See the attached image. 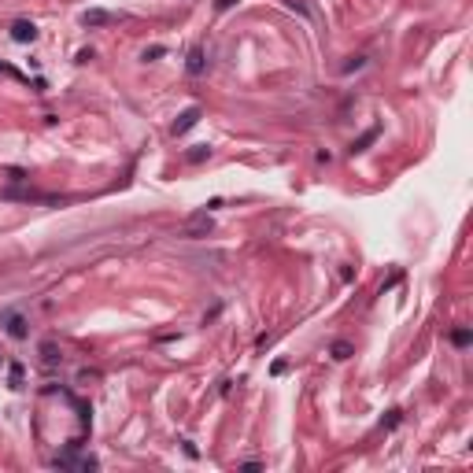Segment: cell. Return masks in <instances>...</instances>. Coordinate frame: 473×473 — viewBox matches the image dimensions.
<instances>
[{"mask_svg": "<svg viewBox=\"0 0 473 473\" xmlns=\"http://www.w3.org/2000/svg\"><path fill=\"white\" fill-rule=\"evenodd\" d=\"M211 229V218H207V211H200V215H193L185 222V229H181V236H203Z\"/></svg>", "mask_w": 473, "mask_h": 473, "instance_id": "1", "label": "cell"}, {"mask_svg": "<svg viewBox=\"0 0 473 473\" xmlns=\"http://www.w3.org/2000/svg\"><path fill=\"white\" fill-rule=\"evenodd\" d=\"M200 122V107H188V111L174 122V133H185V130H193V126Z\"/></svg>", "mask_w": 473, "mask_h": 473, "instance_id": "2", "label": "cell"}, {"mask_svg": "<svg viewBox=\"0 0 473 473\" xmlns=\"http://www.w3.org/2000/svg\"><path fill=\"white\" fill-rule=\"evenodd\" d=\"M11 37H15V41H34L37 30H34V22H15V26H11Z\"/></svg>", "mask_w": 473, "mask_h": 473, "instance_id": "3", "label": "cell"}, {"mask_svg": "<svg viewBox=\"0 0 473 473\" xmlns=\"http://www.w3.org/2000/svg\"><path fill=\"white\" fill-rule=\"evenodd\" d=\"M82 22L85 26H104V22H111V15H107V11H85Z\"/></svg>", "mask_w": 473, "mask_h": 473, "instance_id": "4", "label": "cell"}, {"mask_svg": "<svg viewBox=\"0 0 473 473\" xmlns=\"http://www.w3.org/2000/svg\"><path fill=\"white\" fill-rule=\"evenodd\" d=\"M8 333L11 337H26V322L19 318V314H8Z\"/></svg>", "mask_w": 473, "mask_h": 473, "instance_id": "5", "label": "cell"}, {"mask_svg": "<svg viewBox=\"0 0 473 473\" xmlns=\"http://www.w3.org/2000/svg\"><path fill=\"white\" fill-rule=\"evenodd\" d=\"M188 70H193V74L203 70V52H200V49H193V56H188Z\"/></svg>", "mask_w": 473, "mask_h": 473, "instance_id": "6", "label": "cell"}, {"mask_svg": "<svg viewBox=\"0 0 473 473\" xmlns=\"http://www.w3.org/2000/svg\"><path fill=\"white\" fill-rule=\"evenodd\" d=\"M207 155H211V148H207V145H196L193 152H188V163H200V159H207Z\"/></svg>", "mask_w": 473, "mask_h": 473, "instance_id": "7", "label": "cell"}, {"mask_svg": "<svg viewBox=\"0 0 473 473\" xmlns=\"http://www.w3.org/2000/svg\"><path fill=\"white\" fill-rule=\"evenodd\" d=\"M348 355H351L348 344H337V348H333V359H348Z\"/></svg>", "mask_w": 473, "mask_h": 473, "instance_id": "8", "label": "cell"}, {"mask_svg": "<svg viewBox=\"0 0 473 473\" xmlns=\"http://www.w3.org/2000/svg\"><path fill=\"white\" fill-rule=\"evenodd\" d=\"M41 355H44V362H56L59 355H56V348H52V344H44V348H41Z\"/></svg>", "mask_w": 473, "mask_h": 473, "instance_id": "9", "label": "cell"}, {"mask_svg": "<svg viewBox=\"0 0 473 473\" xmlns=\"http://www.w3.org/2000/svg\"><path fill=\"white\" fill-rule=\"evenodd\" d=\"M0 366H4V359H0Z\"/></svg>", "mask_w": 473, "mask_h": 473, "instance_id": "10", "label": "cell"}]
</instances>
